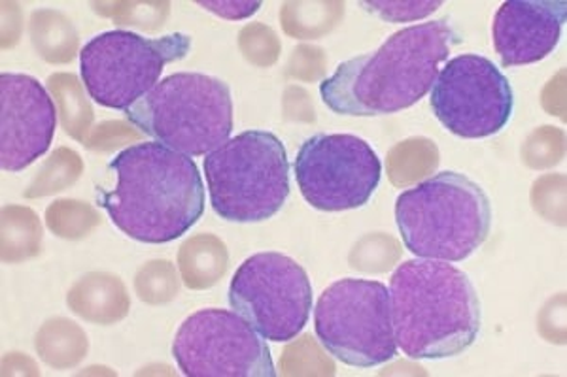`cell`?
<instances>
[{"label": "cell", "mask_w": 567, "mask_h": 377, "mask_svg": "<svg viewBox=\"0 0 567 377\" xmlns=\"http://www.w3.org/2000/svg\"><path fill=\"white\" fill-rule=\"evenodd\" d=\"M210 205L231 223L275 218L290 197V160L282 140L267 130H246L205 155Z\"/></svg>", "instance_id": "cell-6"}, {"label": "cell", "mask_w": 567, "mask_h": 377, "mask_svg": "<svg viewBox=\"0 0 567 377\" xmlns=\"http://www.w3.org/2000/svg\"><path fill=\"white\" fill-rule=\"evenodd\" d=\"M566 0H507L492 25L502 66L539 63L555 52L566 25Z\"/></svg>", "instance_id": "cell-14"}, {"label": "cell", "mask_w": 567, "mask_h": 377, "mask_svg": "<svg viewBox=\"0 0 567 377\" xmlns=\"http://www.w3.org/2000/svg\"><path fill=\"white\" fill-rule=\"evenodd\" d=\"M430 104L449 133L478 140L497 135L509 123L515 93L491 59L465 53L439 71Z\"/></svg>", "instance_id": "cell-12"}, {"label": "cell", "mask_w": 567, "mask_h": 377, "mask_svg": "<svg viewBox=\"0 0 567 377\" xmlns=\"http://www.w3.org/2000/svg\"><path fill=\"white\" fill-rule=\"evenodd\" d=\"M315 331L331 357L355 368L386 365L398 355L390 291L381 282L344 277L323 289Z\"/></svg>", "instance_id": "cell-8"}, {"label": "cell", "mask_w": 567, "mask_h": 377, "mask_svg": "<svg viewBox=\"0 0 567 377\" xmlns=\"http://www.w3.org/2000/svg\"><path fill=\"white\" fill-rule=\"evenodd\" d=\"M229 304L265 339L282 344L309 323L312 285L299 262L265 251L248 256L233 274Z\"/></svg>", "instance_id": "cell-9"}, {"label": "cell", "mask_w": 567, "mask_h": 377, "mask_svg": "<svg viewBox=\"0 0 567 377\" xmlns=\"http://www.w3.org/2000/svg\"><path fill=\"white\" fill-rule=\"evenodd\" d=\"M395 344L414 360H441L470 349L481 334L483 304L464 270L411 259L390 277Z\"/></svg>", "instance_id": "cell-3"}, {"label": "cell", "mask_w": 567, "mask_h": 377, "mask_svg": "<svg viewBox=\"0 0 567 377\" xmlns=\"http://www.w3.org/2000/svg\"><path fill=\"white\" fill-rule=\"evenodd\" d=\"M116 179L97 192V206L110 221L136 242H175L205 211V184L195 160L159 142L125 147L110 160Z\"/></svg>", "instance_id": "cell-2"}, {"label": "cell", "mask_w": 567, "mask_h": 377, "mask_svg": "<svg viewBox=\"0 0 567 377\" xmlns=\"http://www.w3.org/2000/svg\"><path fill=\"white\" fill-rule=\"evenodd\" d=\"M361 7L368 8L369 12L377 13L384 21H395V23H406V21L424 20L433 12H437L443 7L441 0H427V2H361Z\"/></svg>", "instance_id": "cell-15"}, {"label": "cell", "mask_w": 567, "mask_h": 377, "mask_svg": "<svg viewBox=\"0 0 567 377\" xmlns=\"http://www.w3.org/2000/svg\"><path fill=\"white\" fill-rule=\"evenodd\" d=\"M58 128V109L39 80L18 72L0 76V165L21 172L45 155Z\"/></svg>", "instance_id": "cell-13"}, {"label": "cell", "mask_w": 567, "mask_h": 377, "mask_svg": "<svg viewBox=\"0 0 567 377\" xmlns=\"http://www.w3.org/2000/svg\"><path fill=\"white\" fill-rule=\"evenodd\" d=\"M395 221L414 256L462 262L488 240L491 199L477 181L446 170L401 192Z\"/></svg>", "instance_id": "cell-4"}, {"label": "cell", "mask_w": 567, "mask_h": 377, "mask_svg": "<svg viewBox=\"0 0 567 377\" xmlns=\"http://www.w3.org/2000/svg\"><path fill=\"white\" fill-rule=\"evenodd\" d=\"M293 172L312 208L347 211L368 205L381 184L382 163L360 136L322 133L301 144Z\"/></svg>", "instance_id": "cell-10"}, {"label": "cell", "mask_w": 567, "mask_h": 377, "mask_svg": "<svg viewBox=\"0 0 567 377\" xmlns=\"http://www.w3.org/2000/svg\"><path fill=\"white\" fill-rule=\"evenodd\" d=\"M462 42L449 18L405 27L377 50L344 61L320 84L337 116H390L411 108L432 91L441 64Z\"/></svg>", "instance_id": "cell-1"}, {"label": "cell", "mask_w": 567, "mask_h": 377, "mask_svg": "<svg viewBox=\"0 0 567 377\" xmlns=\"http://www.w3.org/2000/svg\"><path fill=\"white\" fill-rule=\"evenodd\" d=\"M192 39L184 32L146 39L131 31L101 32L80 52L87 95L103 108L130 109L159 84L165 66L187 57Z\"/></svg>", "instance_id": "cell-7"}, {"label": "cell", "mask_w": 567, "mask_h": 377, "mask_svg": "<svg viewBox=\"0 0 567 377\" xmlns=\"http://www.w3.org/2000/svg\"><path fill=\"white\" fill-rule=\"evenodd\" d=\"M173 357L187 377H275L271 349L237 312L199 310L182 323Z\"/></svg>", "instance_id": "cell-11"}, {"label": "cell", "mask_w": 567, "mask_h": 377, "mask_svg": "<svg viewBox=\"0 0 567 377\" xmlns=\"http://www.w3.org/2000/svg\"><path fill=\"white\" fill-rule=\"evenodd\" d=\"M141 133L187 157L224 146L233 133L231 90L218 77L178 72L125 109Z\"/></svg>", "instance_id": "cell-5"}]
</instances>
